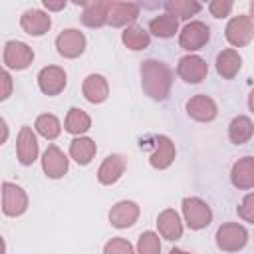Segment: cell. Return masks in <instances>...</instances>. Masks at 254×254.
Masks as SVG:
<instances>
[{
  "instance_id": "cell-36",
  "label": "cell",
  "mask_w": 254,
  "mask_h": 254,
  "mask_svg": "<svg viewBox=\"0 0 254 254\" xmlns=\"http://www.w3.org/2000/svg\"><path fill=\"white\" fill-rule=\"evenodd\" d=\"M44 6L48 8V10H62V8H65V0H60V2H52V0H44Z\"/></svg>"
},
{
  "instance_id": "cell-18",
  "label": "cell",
  "mask_w": 254,
  "mask_h": 254,
  "mask_svg": "<svg viewBox=\"0 0 254 254\" xmlns=\"http://www.w3.org/2000/svg\"><path fill=\"white\" fill-rule=\"evenodd\" d=\"M123 171H125V157L113 153V155L105 157L103 163L99 165V169H97V181L101 185H113V183H117L121 179Z\"/></svg>"
},
{
  "instance_id": "cell-13",
  "label": "cell",
  "mask_w": 254,
  "mask_h": 254,
  "mask_svg": "<svg viewBox=\"0 0 254 254\" xmlns=\"http://www.w3.org/2000/svg\"><path fill=\"white\" fill-rule=\"evenodd\" d=\"M67 167H69V163H67V157L64 155L62 149H58L56 145H50L44 151V155H42V169H44L46 177L60 179V177H64L67 173Z\"/></svg>"
},
{
  "instance_id": "cell-9",
  "label": "cell",
  "mask_w": 254,
  "mask_h": 254,
  "mask_svg": "<svg viewBox=\"0 0 254 254\" xmlns=\"http://www.w3.org/2000/svg\"><path fill=\"white\" fill-rule=\"evenodd\" d=\"M177 73L187 83H200L206 77V73H208V65H206V62L200 56L189 54V56L179 60Z\"/></svg>"
},
{
  "instance_id": "cell-17",
  "label": "cell",
  "mask_w": 254,
  "mask_h": 254,
  "mask_svg": "<svg viewBox=\"0 0 254 254\" xmlns=\"http://www.w3.org/2000/svg\"><path fill=\"white\" fill-rule=\"evenodd\" d=\"M20 26H22V30H24L26 34H30V36H44V34L50 30L52 20H50V16H48L46 12L32 8V10H26V12L22 14Z\"/></svg>"
},
{
  "instance_id": "cell-28",
  "label": "cell",
  "mask_w": 254,
  "mask_h": 254,
  "mask_svg": "<svg viewBox=\"0 0 254 254\" xmlns=\"http://www.w3.org/2000/svg\"><path fill=\"white\" fill-rule=\"evenodd\" d=\"M64 127H65L67 133L79 137L81 133H85V131L91 127V117H89L83 109H79V107H71V109L67 111V115H65Z\"/></svg>"
},
{
  "instance_id": "cell-30",
  "label": "cell",
  "mask_w": 254,
  "mask_h": 254,
  "mask_svg": "<svg viewBox=\"0 0 254 254\" xmlns=\"http://www.w3.org/2000/svg\"><path fill=\"white\" fill-rule=\"evenodd\" d=\"M165 8H167V14L175 16V18L189 20L190 16L200 12L202 6L198 2H192V0H169V2H165Z\"/></svg>"
},
{
  "instance_id": "cell-22",
  "label": "cell",
  "mask_w": 254,
  "mask_h": 254,
  "mask_svg": "<svg viewBox=\"0 0 254 254\" xmlns=\"http://www.w3.org/2000/svg\"><path fill=\"white\" fill-rule=\"evenodd\" d=\"M240 65H242V58L236 50L228 48V50H222L218 56H216V71L218 75H222L224 79H232L238 71H240Z\"/></svg>"
},
{
  "instance_id": "cell-32",
  "label": "cell",
  "mask_w": 254,
  "mask_h": 254,
  "mask_svg": "<svg viewBox=\"0 0 254 254\" xmlns=\"http://www.w3.org/2000/svg\"><path fill=\"white\" fill-rule=\"evenodd\" d=\"M103 254H135V250H133L129 240H125V238H111L103 246Z\"/></svg>"
},
{
  "instance_id": "cell-21",
  "label": "cell",
  "mask_w": 254,
  "mask_h": 254,
  "mask_svg": "<svg viewBox=\"0 0 254 254\" xmlns=\"http://www.w3.org/2000/svg\"><path fill=\"white\" fill-rule=\"evenodd\" d=\"M81 91H83V97L89 101V103H103L109 95V85H107V79L99 73H89L85 79H83V85H81Z\"/></svg>"
},
{
  "instance_id": "cell-40",
  "label": "cell",
  "mask_w": 254,
  "mask_h": 254,
  "mask_svg": "<svg viewBox=\"0 0 254 254\" xmlns=\"http://www.w3.org/2000/svg\"><path fill=\"white\" fill-rule=\"evenodd\" d=\"M254 18V2H250V20Z\"/></svg>"
},
{
  "instance_id": "cell-26",
  "label": "cell",
  "mask_w": 254,
  "mask_h": 254,
  "mask_svg": "<svg viewBox=\"0 0 254 254\" xmlns=\"http://www.w3.org/2000/svg\"><path fill=\"white\" fill-rule=\"evenodd\" d=\"M149 30L153 36L157 38H173L179 30V18L171 16V14H161V16H155L151 22H149Z\"/></svg>"
},
{
  "instance_id": "cell-39",
  "label": "cell",
  "mask_w": 254,
  "mask_h": 254,
  "mask_svg": "<svg viewBox=\"0 0 254 254\" xmlns=\"http://www.w3.org/2000/svg\"><path fill=\"white\" fill-rule=\"evenodd\" d=\"M169 254H189V252H185V250H179V248H173Z\"/></svg>"
},
{
  "instance_id": "cell-27",
  "label": "cell",
  "mask_w": 254,
  "mask_h": 254,
  "mask_svg": "<svg viewBox=\"0 0 254 254\" xmlns=\"http://www.w3.org/2000/svg\"><path fill=\"white\" fill-rule=\"evenodd\" d=\"M121 40H123V44H125L129 50H133V52L145 50V48H149V44H151V36H149V32H147L143 26H127L125 32L121 34Z\"/></svg>"
},
{
  "instance_id": "cell-10",
  "label": "cell",
  "mask_w": 254,
  "mask_h": 254,
  "mask_svg": "<svg viewBox=\"0 0 254 254\" xmlns=\"http://www.w3.org/2000/svg\"><path fill=\"white\" fill-rule=\"evenodd\" d=\"M67 83V77H65V71L58 65H46L40 69L38 73V85L42 89V93L46 95H58L64 91Z\"/></svg>"
},
{
  "instance_id": "cell-16",
  "label": "cell",
  "mask_w": 254,
  "mask_h": 254,
  "mask_svg": "<svg viewBox=\"0 0 254 254\" xmlns=\"http://www.w3.org/2000/svg\"><path fill=\"white\" fill-rule=\"evenodd\" d=\"M139 218V206L133 200H121L109 210V222L115 228H129Z\"/></svg>"
},
{
  "instance_id": "cell-1",
  "label": "cell",
  "mask_w": 254,
  "mask_h": 254,
  "mask_svg": "<svg viewBox=\"0 0 254 254\" xmlns=\"http://www.w3.org/2000/svg\"><path fill=\"white\" fill-rule=\"evenodd\" d=\"M141 85L151 99H165L173 85L171 67L159 60H145L141 64Z\"/></svg>"
},
{
  "instance_id": "cell-12",
  "label": "cell",
  "mask_w": 254,
  "mask_h": 254,
  "mask_svg": "<svg viewBox=\"0 0 254 254\" xmlns=\"http://www.w3.org/2000/svg\"><path fill=\"white\" fill-rule=\"evenodd\" d=\"M187 113H189V117L206 123L216 117L218 109H216V103L212 97H208L204 93H196L187 101Z\"/></svg>"
},
{
  "instance_id": "cell-37",
  "label": "cell",
  "mask_w": 254,
  "mask_h": 254,
  "mask_svg": "<svg viewBox=\"0 0 254 254\" xmlns=\"http://www.w3.org/2000/svg\"><path fill=\"white\" fill-rule=\"evenodd\" d=\"M248 107L254 111V89L250 91V95H248Z\"/></svg>"
},
{
  "instance_id": "cell-23",
  "label": "cell",
  "mask_w": 254,
  "mask_h": 254,
  "mask_svg": "<svg viewBox=\"0 0 254 254\" xmlns=\"http://www.w3.org/2000/svg\"><path fill=\"white\" fill-rule=\"evenodd\" d=\"M83 12H81V22L89 28H101L107 24V10H109V2H89L83 4Z\"/></svg>"
},
{
  "instance_id": "cell-6",
  "label": "cell",
  "mask_w": 254,
  "mask_h": 254,
  "mask_svg": "<svg viewBox=\"0 0 254 254\" xmlns=\"http://www.w3.org/2000/svg\"><path fill=\"white\" fill-rule=\"evenodd\" d=\"M4 65L8 69H26L34 62V52L28 44L10 40L4 46Z\"/></svg>"
},
{
  "instance_id": "cell-8",
  "label": "cell",
  "mask_w": 254,
  "mask_h": 254,
  "mask_svg": "<svg viewBox=\"0 0 254 254\" xmlns=\"http://www.w3.org/2000/svg\"><path fill=\"white\" fill-rule=\"evenodd\" d=\"M224 32H226V40L234 48H242V46L250 44V40L254 38V24H252L250 16H234L226 24Z\"/></svg>"
},
{
  "instance_id": "cell-20",
  "label": "cell",
  "mask_w": 254,
  "mask_h": 254,
  "mask_svg": "<svg viewBox=\"0 0 254 254\" xmlns=\"http://www.w3.org/2000/svg\"><path fill=\"white\" fill-rule=\"evenodd\" d=\"M230 181L236 189H254V157H242L232 165Z\"/></svg>"
},
{
  "instance_id": "cell-34",
  "label": "cell",
  "mask_w": 254,
  "mask_h": 254,
  "mask_svg": "<svg viewBox=\"0 0 254 254\" xmlns=\"http://www.w3.org/2000/svg\"><path fill=\"white\" fill-rule=\"evenodd\" d=\"M232 10V2L230 0H214L208 4V12L214 16V18H226Z\"/></svg>"
},
{
  "instance_id": "cell-14",
  "label": "cell",
  "mask_w": 254,
  "mask_h": 254,
  "mask_svg": "<svg viewBox=\"0 0 254 254\" xmlns=\"http://www.w3.org/2000/svg\"><path fill=\"white\" fill-rule=\"evenodd\" d=\"M175 161V143L167 135H157L153 139V151L149 155V163L155 169H167Z\"/></svg>"
},
{
  "instance_id": "cell-35",
  "label": "cell",
  "mask_w": 254,
  "mask_h": 254,
  "mask_svg": "<svg viewBox=\"0 0 254 254\" xmlns=\"http://www.w3.org/2000/svg\"><path fill=\"white\" fill-rule=\"evenodd\" d=\"M2 83H4V89H2L0 99H8L10 97V91H12V77H10V73L6 69L2 71Z\"/></svg>"
},
{
  "instance_id": "cell-11",
  "label": "cell",
  "mask_w": 254,
  "mask_h": 254,
  "mask_svg": "<svg viewBox=\"0 0 254 254\" xmlns=\"http://www.w3.org/2000/svg\"><path fill=\"white\" fill-rule=\"evenodd\" d=\"M16 153H18L20 165H24V167H30L38 159V141H36L32 127L24 125L20 129L18 139H16Z\"/></svg>"
},
{
  "instance_id": "cell-3",
  "label": "cell",
  "mask_w": 254,
  "mask_h": 254,
  "mask_svg": "<svg viewBox=\"0 0 254 254\" xmlns=\"http://www.w3.org/2000/svg\"><path fill=\"white\" fill-rule=\"evenodd\" d=\"M248 232L238 222H226L216 230V246L224 252H238L246 246Z\"/></svg>"
},
{
  "instance_id": "cell-5",
  "label": "cell",
  "mask_w": 254,
  "mask_h": 254,
  "mask_svg": "<svg viewBox=\"0 0 254 254\" xmlns=\"http://www.w3.org/2000/svg\"><path fill=\"white\" fill-rule=\"evenodd\" d=\"M210 40V28L204 24V22H189L181 34H179V44L183 50H189V52H194V50H200L202 46H206V42Z\"/></svg>"
},
{
  "instance_id": "cell-31",
  "label": "cell",
  "mask_w": 254,
  "mask_h": 254,
  "mask_svg": "<svg viewBox=\"0 0 254 254\" xmlns=\"http://www.w3.org/2000/svg\"><path fill=\"white\" fill-rule=\"evenodd\" d=\"M137 254H161V240L159 234L147 230L139 236L137 242Z\"/></svg>"
},
{
  "instance_id": "cell-7",
  "label": "cell",
  "mask_w": 254,
  "mask_h": 254,
  "mask_svg": "<svg viewBox=\"0 0 254 254\" xmlns=\"http://www.w3.org/2000/svg\"><path fill=\"white\" fill-rule=\"evenodd\" d=\"M56 48H58V54L60 56H64L67 60H73V58H77V56L83 54V50H85V36L79 30L67 28V30H64V32L58 34Z\"/></svg>"
},
{
  "instance_id": "cell-33",
  "label": "cell",
  "mask_w": 254,
  "mask_h": 254,
  "mask_svg": "<svg viewBox=\"0 0 254 254\" xmlns=\"http://www.w3.org/2000/svg\"><path fill=\"white\" fill-rule=\"evenodd\" d=\"M236 210H238V216H240L242 220L254 224V192H248V194L242 198V202L238 204Z\"/></svg>"
},
{
  "instance_id": "cell-24",
  "label": "cell",
  "mask_w": 254,
  "mask_h": 254,
  "mask_svg": "<svg viewBox=\"0 0 254 254\" xmlns=\"http://www.w3.org/2000/svg\"><path fill=\"white\" fill-rule=\"evenodd\" d=\"M95 151H97V145L89 137H75L69 145V155L77 165L91 163V159L95 157Z\"/></svg>"
},
{
  "instance_id": "cell-25",
  "label": "cell",
  "mask_w": 254,
  "mask_h": 254,
  "mask_svg": "<svg viewBox=\"0 0 254 254\" xmlns=\"http://www.w3.org/2000/svg\"><path fill=\"white\" fill-rule=\"evenodd\" d=\"M252 135H254V125H252L250 117L238 115V117H234V119L230 121V125H228V137H230V141H232L234 145L246 143Z\"/></svg>"
},
{
  "instance_id": "cell-29",
  "label": "cell",
  "mask_w": 254,
  "mask_h": 254,
  "mask_svg": "<svg viewBox=\"0 0 254 254\" xmlns=\"http://www.w3.org/2000/svg\"><path fill=\"white\" fill-rule=\"evenodd\" d=\"M34 127H36V131H38L44 139H50V141L56 139V137L62 133V123H60V119H58L56 115H52V113H42V115H38Z\"/></svg>"
},
{
  "instance_id": "cell-2",
  "label": "cell",
  "mask_w": 254,
  "mask_h": 254,
  "mask_svg": "<svg viewBox=\"0 0 254 254\" xmlns=\"http://www.w3.org/2000/svg\"><path fill=\"white\" fill-rule=\"evenodd\" d=\"M183 216L190 230H202L210 224L212 210L204 200H200L196 196H187L183 200Z\"/></svg>"
},
{
  "instance_id": "cell-19",
  "label": "cell",
  "mask_w": 254,
  "mask_h": 254,
  "mask_svg": "<svg viewBox=\"0 0 254 254\" xmlns=\"http://www.w3.org/2000/svg\"><path fill=\"white\" fill-rule=\"evenodd\" d=\"M157 228H159L161 236L167 238V240H179L183 236L181 216L173 208H165L163 212H159V216H157Z\"/></svg>"
},
{
  "instance_id": "cell-38",
  "label": "cell",
  "mask_w": 254,
  "mask_h": 254,
  "mask_svg": "<svg viewBox=\"0 0 254 254\" xmlns=\"http://www.w3.org/2000/svg\"><path fill=\"white\" fill-rule=\"evenodd\" d=\"M2 131H4V135H2V143L6 141V137H8V127H6V121L2 119Z\"/></svg>"
},
{
  "instance_id": "cell-4",
  "label": "cell",
  "mask_w": 254,
  "mask_h": 254,
  "mask_svg": "<svg viewBox=\"0 0 254 254\" xmlns=\"http://www.w3.org/2000/svg\"><path fill=\"white\" fill-rule=\"evenodd\" d=\"M28 208V194L14 183H2V210L6 216H20Z\"/></svg>"
},
{
  "instance_id": "cell-15",
  "label": "cell",
  "mask_w": 254,
  "mask_h": 254,
  "mask_svg": "<svg viewBox=\"0 0 254 254\" xmlns=\"http://www.w3.org/2000/svg\"><path fill=\"white\" fill-rule=\"evenodd\" d=\"M139 16V4L135 2H109L107 10V24L119 28L135 22Z\"/></svg>"
}]
</instances>
